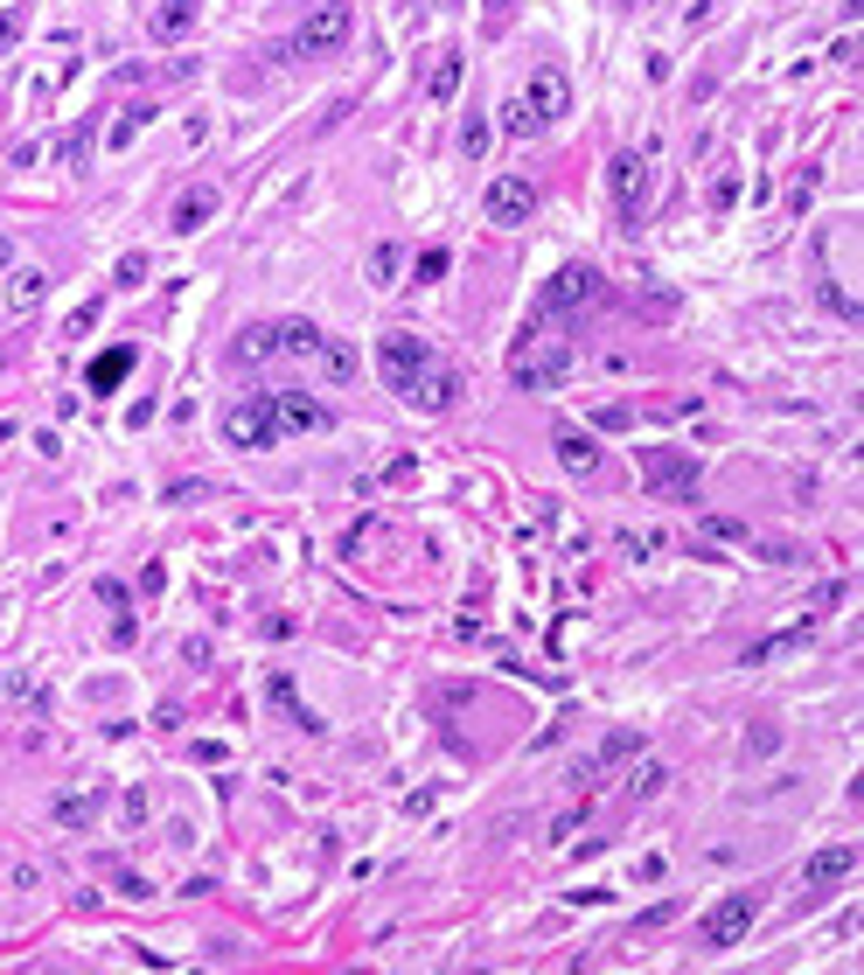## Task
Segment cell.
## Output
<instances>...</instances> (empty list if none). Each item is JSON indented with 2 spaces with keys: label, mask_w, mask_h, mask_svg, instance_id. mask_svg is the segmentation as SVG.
<instances>
[{
  "label": "cell",
  "mask_w": 864,
  "mask_h": 975,
  "mask_svg": "<svg viewBox=\"0 0 864 975\" xmlns=\"http://www.w3.org/2000/svg\"><path fill=\"white\" fill-rule=\"evenodd\" d=\"M663 787H669V767L663 759H642V767L627 774V802H648V795H663Z\"/></svg>",
  "instance_id": "obj_21"
},
{
  "label": "cell",
  "mask_w": 864,
  "mask_h": 975,
  "mask_svg": "<svg viewBox=\"0 0 864 975\" xmlns=\"http://www.w3.org/2000/svg\"><path fill=\"white\" fill-rule=\"evenodd\" d=\"M91 161V126H77V133L63 140V168H85Z\"/></svg>",
  "instance_id": "obj_29"
},
{
  "label": "cell",
  "mask_w": 864,
  "mask_h": 975,
  "mask_svg": "<svg viewBox=\"0 0 864 975\" xmlns=\"http://www.w3.org/2000/svg\"><path fill=\"white\" fill-rule=\"evenodd\" d=\"M418 279H447V251H418Z\"/></svg>",
  "instance_id": "obj_34"
},
{
  "label": "cell",
  "mask_w": 864,
  "mask_h": 975,
  "mask_svg": "<svg viewBox=\"0 0 864 975\" xmlns=\"http://www.w3.org/2000/svg\"><path fill=\"white\" fill-rule=\"evenodd\" d=\"M112 279H119V286H140V279H147V251H126Z\"/></svg>",
  "instance_id": "obj_31"
},
{
  "label": "cell",
  "mask_w": 864,
  "mask_h": 975,
  "mask_svg": "<svg viewBox=\"0 0 864 975\" xmlns=\"http://www.w3.org/2000/svg\"><path fill=\"white\" fill-rule=\"evenodd\" d=\"M704 537H712V544H746V523H732V516H704Z\"/></svg>",
  "instance_id": "obj_28"
},
{
  "label": "cell",
  "mask_w": 864,
  "mask_h": 975,
  "mask_svg": "<svg viewBox=\"0 0 864 975\" xmlns=\"http://www.w3.org/2000/svg\"><path fill=\"white\" fill-rule=\"evenodd\" d=\"M189 759H202V767H217V759H224V746H217V739H196V746H189Z\"/></svg>",
  "instance_id": "obj_39"
},
{
  "label": "cell",
  "mask_w": 864,
  "mask_h": 975,
  "mask_svg": "<svg viewBox=\"0 0 864 975\" xmlns=\"http://www.w3.org/2000/svg\"><path fill=\"white\" fill-rule=\"evenodd\" d=\"M21 29H29V8H0V49L21 42Z\"/></svg>",
  "instance_id": "obj_30"
},
{
  "label": "cell",
  "mask_w": 864,
  "mask_h": 975,
  "mask_svg": "<svg viewBox=\"0 0 864 975\" xmlns=\"http://www.w3.org/2000/svg\"><path fill=\"white\" fill-rule=\"evenodd\" d=\"M377 370H384V390H398V398L411 405L418 390H426V377L439 370V356L426 349V335H411V328H390L377 341Z\"/></svg>",
  "instance_id": "obj_4"
},
{
  "label": "cell",
  "mask_w": 864,
  "mask_h": 975,
  "mask_svg": "<svg viewBox=\"0 0 864 975\" xmlns=\"http://www.w3.org/2000/svg\"><path fill=\"white\" fill-rule=\"evenodd\" d=\"M460 153H467V161H481V153H488V119H467L460 126Z\"/></svg>",
  "instance_id": "obj_27"
},
{
  "label": "cell",
  "mask_w": 864,
  "mask_h": 975,
  "mask_svg": "<svg viewBox=\"0 0 864 975\" xmlns=\"http://www.w3.org/2000/svg\"><path fill=\"white\" fill-rule=\"evenodd\" d=\"M14 370V341H0V377H8Z\"/></svg>",
  "instance_id": "obj_40"
},
{
  "label": "cell",
  "mask_w": 864,
  "mask_h": 975,
  "mask_svg": "<svg viewBox=\"0 0 864 975\" xmlns=\"http://www.w3.org/2000/svg\"><path fill=\"white\" fill-rule=\"evenodd\" d=\"M98 808H105L98 787H85V795H57V823H63V829H91Z\"/></svg>",
  "instance_id": "obj_17"
},
{
  "label": "cell",
  "mask_w": 864,
  "mask_h": 975,
  "mask_svg": "<svg viewBox=\"0 0 864 975\" xmlns=\"http://www.w3.org/2000/svg\"><path fill=\"white\" fill-rule=\"evenodd\" d=\"M627 753H642V732H614V739L599 746V759H627Z\"/></svg>",
  "instance_id": "obj_32"
},
{
  "label": "cell",
  "mask_w": 864,
  "mask_h": 975,
  "mask_svg": "<svg viewBox=\"0 0 864 975\" xmlns=\"http://www.w3.org/2000/svg\"><path fill=\"white\" fill-rule=\"evenodd\" d=\"M321 349H328V335L314 321H258V328L238 335L230 356H238L245 370H258V362H272V356H314V362H321Z\"/></svg>",
  "instance_id": "obj_3"
},
{
  "label": "cell",
  "mask_w": 864,
  "mask_h": 975,
  "mask_svg": "<svg viewBox=\"0 0 864 975\" xmlns=\"http://www.w3.org/2000/svg\"><path fill=\"white\" fill-rule=\"evenodd\" d=\"M349 29H356V14H349V0H314V8H307V21H300V29L294 36H286L279 42V57L286 63H321V57H342V49H349Z\"/></svg>",
  "instance_id": "obj_2"
},
{
  "label": "cell",
  "mask_w": 864,
  "mask_h": 975,
  "mask_svg": "<svg viewBox=\"0 0 864 975\" xmlns=\"http://www.w3.org/2000/svg\"><path fill=\"white\" fill-rule=\"evenodd\" d=\"M266 405H272V439H286V432L300 439V432H328L335 426V411L300 398V390H266Z\"/></svg>",
  "instance_id": "obj_8"
},
{
  "label": "cell",
  "mask_w": 864,
  "mask_h": 975,
  "mask_svg": "<svg viewBox=\"0 0 864 975\" xmlns=\"http://www.w3.org/2000/svg\"><path fill=\"white\" fill-rule=\"evenodd\" d=\"M42 294H49V272H14V286H8V300H14V314H29V307H42Z\"/></svg>",
  "instance_id": "obj_22"
},
{
  "label": "cell",
  "mask_w": 864,
  "mask_h": 975,
  "mask_svg": "<svg viewBox=\"0 0 864 975\" xmlns=\"http://www.w3.org/2000/svg\"><path fill=\"white\" fill-rule=\"evenodd\" d=\"M119 892H126V899H153V885H147V878H133V872H119Z\"/></svg>",
  "instance_id": "obj_38"
},
{
  "label": "cell",
  "mask_w": 864,
  "mask_h": 975,
  "mask_svg": "<svg viewBox=\"0 0 864 975\" xmlns=\"http://www.w3.org/2000/svg\"><path fill=\"white\" fill-rule=\"evenodd\" d=\"M753 934V899H746V892H732V899H718L712 913H704V941H712V947H739Z\"/></svg>",
  "instance_id": "obj_10"
},
{
  "label": "cell",
  "mask_w": 864,
  "mask_h": 975,
  "mask_svg": "<svg viewBox=\"0 0 864 975\" xmlns=\"http://www.w3.org/2000/svg\"><path fill=\"white\" fill-rule=\"evenodd\" d=\"M732 202H739V175H725L718 189H712V209H732Z\"/></svg>",
  "instance_id": "obj_36"
},
{
  "label": "cell",
  "mask_w": 864,
  "mask_h": 975,
  "mask_svg": "<svg viewBox=\"0 0 864 975\" xmlns=\"http://www.w3.org/2000/svg\"><path fill=\"white\" fill-rule=\"evenodd\" d=\"M530 209H537V189H530V181H523V175H503V181H495V189H488V223L516 230L523 217H530Z\"/></svg>",
  "instance_id": "obj_13"
},
{
  "label": "cell",
  "mask_w": 864,
  "mask_h": 975,
  "mask_svg": "<svg viewBox=\"0 0 864 975\" xmlns=\"http://www.w3.org/2000/svg\"><path fill=\"white\" fill-rule=\"evenodd\" d=\"M565 105H572V91H565V70H552V63H544V70L530 77V91L503 105V126H509V133H544V126H552V119L565 112Z\"/></svg>",
  "instance_id": "obj_5"
},
{
  "label": "cell",
  "mask_w": 864,
  "mask_h": 975,
  "mask_svg": "<svg viewBox=\"0 0 864 975\" xmlns=\"http://www.w3.org/2000/svg\"><path fill=\"white\" fill-rule=\"evenodd\" d=\"M0 272H8V237H0Z\"/></svg>",
  "instance_id": "obj_41"
},
{
  "label": "cell",
  "mask_w": 864,
  "mask_h": 975,
  "mask_svg": "<svg viewBox=\"0 0 864 975\" xmlns=\"http://www.w3.org/2000/svg\"><path fill=\"white\" fill-rule=\"evenodd\" d=\"M209 217H217V189H181V196H175V223H168V230H202Z\"/></svg>",
  "instance_id": "obj_15"
},
{
  "label": "cell",
  "mask_w": 864,
  "mask_h": 975,
  "mask_svg": "<svg viewBox=\"0 0 864 975\" xmlns=\"http://www.w3.org/2000/svg\"><path fill=\"white\" fill-rule=\"evenodd\" d=\"M91 321H98V300H85V307H77V314H70V328H63V335H85Z\"/></svg>",
  "instance_id": "obj_37"
},
{
  "label": "cell",
  "mask_w": 864,
  "mask_h": 975,
  "mask_svg": "<svg viewBox=\"0 0 864 975\" xmlns=\"http://www.w3.org/2000/svg\"><path fill=\"white\" fill-rule=\"evenodd\" d=\"M454 398H460V377L447 370V362H439V370L426 377V390H418L411 405H418V411H454Z\"/></svg>",
  "instance_id": "obj_18"
},
{
  "label": "cell",
  "mask_w": 864,
  "mask_h": 975,
  "mask_svg": "<svg viewBox=\"0 0 864 975\" xmlns=\"http://www.w3.org/2000/svg\"><path fill=\"white\" fill-rule=\"evenodd\" d=\"M202 495H209V481H175L168 503H202Z\"/></svg>",
  "instance_id": "obj_35"
},
{
  "label": "cell",
  "mask_w": 864,
  "mask_h": 975,
  "mask_svg": "<svg viewBox=\"0 0 864 975\" xmlns=\"http://www.w3.org/2000/svg\"><path fill=\"white\" fill-rule=\"evenodd\" d=\"M224 439L238 446V454L272 446V405H266V390H251V398H238V405L224 411Z\"/></svg>",
  "instance_id": "obj_7"
},
{
  "label": "cell",
  "mask_w": 864,
  "mask_h": 975,
  "mask_svg": "<svg viewBox=\"0 0 864 975\" xmlns=\"http://www.w3.org/2000/svg\"><path fill=\"white\" fill-rule=\"evenodd\" d=\"M266 697H272V704H279V710H286V718H294V725H307V732H321V718H314V710L300 704V690H294V676H286V669H279V676L266 683Z\"/></svg>",
  "instance_id": "obj_19"
},
{
  "label": "cell",
  "mask_w": 864,
  "mask_h": 975,
  "mask_svg": "<svg viewBox=\"0 0 864 975\" xmlns=\"http://www.w3.org/2000/svg\"><path fill=\"white\" fill-rule=\"evenodd\" d=\"M196 29V0H161V14H153V36L175 42V36H189Z\"/></svg>",
  "instance_id": "obj_20"
},
{
  "label": "cell",
  "mask_w": 864,
  "mask_h": 975,
  "mask_svg": "<svg viewBox=\"0 0 864 975\" xmlns=\"http://www.w3.org/2000/svg\"><path fill=\"white\" fill-rule=\"evenodd\" d=\"M426 91H433V105H447V98L460 91V57H439V70H433V84H426Z\"/></svg>",
  "instance_id": "obj_25"
},
{
  "label": "cell",
  "mask_w": 864,
  "mask_h": 975,
  "mask_svg": "<svg viewBox=\"0 0 864 975\" xmlns=\"http://www.w3.org/2000/svg\"><path fill=\"white\" fill-rule=\"evenodd\" d=\"M599 300H607V279H599L593 266H565L544 279V321H579V314H593Z\"/></svg>",
  "instance_id": "obj_6"
},
{
  "label": "cell",
  "mask_w": 864,
  "mask_h": 975,
  "mask_svg": "<svg viewBox=\"0 0 864 975\" xmlns=\"http://www.w3.org/2000/svg\"><path fill=\"white\" fill-rule=\"evenodd\" d=\"M669 919H676V899H663V906H648V913L635 919V934H656V927H669Z\"/></svg>",
  "instance_id": "obj_33"
},
{
  "label": "cell",
  "mask_w": 864,
  "mask_h": 975,
  "mask_svg": "<svg viewBox=\"0 0 864 975\" xmlns=\"http://www.w3.org/2000/svg\"><path fill=\"white\" fill-rule=\"evenodd\" d=\"M321 370H328L335 384H349V377H356V349H349V341H328V349H321Z\"/></svg>",
  "instance_id": "obj_24"
},
{
  "label": "cell",
  "mask_w": 864,
  "mask_h": 975,
  "mask_svg": "<svg viewBox=\"0 0 864 975\" xmlns=\"http://www.w3.org/2000/svg\"><path fill=\"white\" fill-rule=\"evenodd\" d=\"M552 446H558V460H565L572 474H593V467H599V446H593V432H572V426H558V432H552Z\"/></svg>",
  "instance_id": "obj_14"
},
{
  "label": "cell",
  "mask_w": 864,
  "mask_h": 975,
  "mask_svg": "<svg viewBox=\"0 0 864 975\" xmlns=\"http://www.w3.org/2000/svg\"><path fill=\"white\" fill-rule=\"evenodd\" d=\"M642 189H648V153H614V209H620V223L642 217Z\"/></svg>",
  "instance_id": "obj_11"
},
{
  "label": "cell",
  "mask_w": 864,
  "mask_h": 975,
  "mask_svg": "<svg viewBox=\"0 0 864 975\" xmlns=\"http://www.w3.org/2000/svg\"><path fill=\"white\" fill-rule=\"evenodd\" d=\"M642 474H648V488H656V495H691L697 488V460L691 454H669V446H648Z\"/></svg>",
  "instance_id": "obj_9"
},
{
  "label": "cell",
  "mask_w": 864,
  "mask_h": 975,
  "mask_svg": "<svg viewBox=\"0 0 864 975\" xmlns=\"http://www.w3.org/2000/svg\"><path fill=\"white\" fill-rule=\"evenodd\" d=\"M509 377H516V390H558L572 377V335H552L544 321H530L509 349Z\"/></svg>",
  "instance_id": "obj_1"
},
{
  "label": "cell",
  "mask_w": 864,
  "mask_h": 975,
  "mask_svg": "<svg viewBox=\"0 0 864 975\" xmlns=\"http://www.w3.org/2000/svg\"><path fill=\"white\" fill-rule=\"evenodd\" d=\"M851 872H857V843H823V850L808 857V872H802V892H830Z\"/></svg>",
  "instance_id": "obj_12"
},
{
  "label": "cell",
  "mask_w": 864,
  "mask_h": 975,
  "mask_svg": "<svg viewBox=\"0 0 864 975\" xmlns=\"http://www.w3.org/2000/svg\"><path fill=\"white\" fill-rule=\"evenodd\" d=\"M398 266H405L398 245H377V251H370V286H398Z\"/></svg>",
  "instance_id": "obj_26"
},
{
  "label": "cell",
  "mask_w": 864,
  "mask_h": 975,
  "mask_svg": "<svg viewBox=\"0 0 864 975\" xmlns=\"http://www.w3.org/2000/svg\"><path fill=\"white\" fill-rule=\"evenodd\" d=\"M147 119H153V105H126V119H112V133H105V140H112V147L126 153V147H133V140L147 133Z\"/></svg>",
  "instance_id": "obj_23"
},
{
  "label": "cell",
  "mask_w": 864,
  "mask_h": 975,
  "mask_svg": "<svg viewBox=\"0 0 864 975\" xmlns=\"http://www.w3.org/2000/svg\"><path fill=\"white\" fill-rule=\"evenodd\" d=\"M133 362H140V349H105V356L91 362V377H85V384H91V390H119L126 377H133Z\"/></svg>",
  "instance_id": "obj_16"
}]
</instances>
